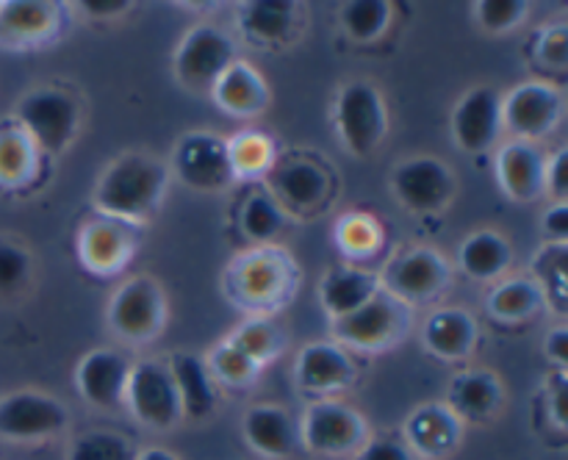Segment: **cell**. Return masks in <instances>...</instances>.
Masks as SVG:
<instances>
[{
    "label": "cell",
    "instance_id": "21",
    "mask_svg": "<svg viewBox=\"0 0 568 460\" xmlns=\"http://www.w3.org/2000/svg\"><path fill=\"white\" fill-rule=\"evenodd\" d=\"M211 98L225 114L231 116H255L270 103V89H266L261 72H255L247 61H233L216 83L211 86Z\"/></svg>",
    "mask_w": 568,
    "mask_h": 460
},
{
    "label": "cell",
    "instance_id": "11",
    "mask_svg": "<svg viewBox=\"0 0 568 460\" xmlns=\"http://www.w3.org/2000/svg\"><path fill=\"white\" fill-rule=\"evenodd\" d=\"M392 192L414 214H436L453 200L455 175L442 159L416 155L394 170Z\"/></svg>",
    "mask_w": 568,
    "mask_h": 460
},
{
    "label": "cell",
    "instance_id": "44",
    "mask_svg": "<svg viewBox=\"0 0 568 460\" xmlns=\"http://www.w3.org/2000/svg\"><path fill=\"white\" fill-rule=\"evenodd\" d=\"M355 460H416V454L397 438H372L361 443Z\"/></svg>",
    "mask_w": 568,
    "mask_h": 460
},
{
    "label": "cell",
    "instance_id": "36",
    "mask_svg": "<svg viewBox=\"0 0 568 460\" xmlns=\"http://www.w3.org/2000/svg\"><path fill=\"white\" fill-rule=\"evenodd\" d=\"M227 341H231L239 352L247 355L258 369L283 349L281 330H277L272 321H266L264 316H255V319L244 321L239 330H233V336L227 338Z\"/></svg>",
    "mask_w": 568,
    "mask_h": 460
},
{
    "label": "cell",
    "instance_id": "19",
    "mask_svg": "<svg viewBox=\"0 0 568 460\" xmlns=\"http://www.w3.org/2000/svg\"><path fill=\"white\" fill-rule=\"evenodd\" d=\"M464 421L447 408V405H422L405 421L410 452L416 458H447L460 441Z\"/></svg>",
    "mask_w": 568,
    "mask_h": 460
},
{
    "label": "cell",
    "instance_id": "46",
    "mask_svg": "<svg viewBox=\"0 0 568 460\" xmlns=\"http://www.w3.org/2000/svg\"><path fill=\"white\" fill-rule=\"evenodd\" d=\"M544 233L552 244H566L568 238V203H555L541 219Z\"/></svg>",
    "mask_w": 568,
    "mask_h": 460
},
{
    "label": "cell",
    "instance_id": "14",
    "mask_svg": "<svg viewBox=\"0 0 568 460\" xmlns=\"http://www.w3.org/2000/svg\"><path fill=\"white\" fill-rule=\"evenodd\" d=\"M303 438L305 449L316 454H344L361 449L364 443V421L358 410L336 399H322L314 402L303 416Z\"/></svg>",
    "mask_w": 568,
    "mask_h": 460
},
{
    "label": "cell",
    "instance_id": "34",
    "mask_svg": "<svg viewBox=\"0 0 568 460\" xmlns=\"http://www.w3.org/2000/svg\"><path fill=\"white\" fill-rule=\"evenodd\" d=\"M392 6L386 0H349L342 6V28L355 42H372L386 33Z\"/></svg>",
    "mask_w": 568,
    "mask_h": 460
},
{
    "label": "cell",
    "instance_id": "20",
    "mask_svg": "<svg viewBox=\"0 0 568 460\" xmlns=\"http://www.w3.org/2000/svg\"><path fill=\"white\" fill-rule=\"evenodd\" d=\"M78 255L98 275H114L131 258V236L122 222L100 216L78 233Z\"/></svg>",
    "mask_w": 568,
    "mask_h": 460
},
{
    "label": "cell",
    "instance_id": "25",
    "mask_svg": "<svg viewBox=\"0 0 568 460\" xmlns=\"http://www.w3.org/2000/svg\"><path fill=\"white\" fill-rule=\"evenodd\" d=\"M270 183L275 200H283L288 208L297 211L316 208L327 197V186H331L327 172L314 161H292V164L277 166L272 170Z\"/></svg>",
    "mask_w": 568,
    "mask_h": 460
},
{
    "label": "cell",
    "instance_id": "12",
    "mask_svg": "<svg viewBox=\"0 0 568 460\" xmlns=\"http://www.w3.org/2000/svg\"><path fill=\"white\" fill-rule=\"evenodd\" d=\"M449 283V264L442 253L430 247H416L399 255L386 269L383 292L397 297L403 305H422L436 299Z\"/></svg>",
    "mask_w": 568,
    "mask_h": 460
},
{
    "label": "cell",
    "instance_id": "35",
    "mask_svg": "<svg viewBox=\"0 0 568 460\" xmlns=\"http://www.w3.org/2000/svg\"><path fill=\"white\" fill-rule=\"evenodd\" d=\"M227 155H231L233 177H258L266 175L275 164V150L264 133H239L227 142Z\"/></svg>",
    "mask_w": 568,
    "mask_h": 460
},
{
    "label": "cell",
    "instance_id": "41",
    "mask_svg": "<svg viewBox=\"0 0 568 460\" xmlns=\"http://www.w3.org/2000/svg\"><path fill=\"white\" fill-rule=\"evenodd\" d=\"M70 460H133L131 449L114 432H87L72 447Z\"/></svg>",
    "mask_w": 568,
    "mask_h": 460
},
{
    "label": "cell",
    "instance_id": "16",
    "mask_svg": "<svg viewBox=\"0 0 568 460\" xmlns=\"http://www.w3.org/2000/svg\"><path fill=\"white\" fill-rule=\"evenodd\" d=\"M128 371H131V364L120 352H114V349H92V352L78 360V393L94 408H116L125 397Z\"/></svg>",
    "mask_w": 568,
    "mask_h": 460
},
{
    "label": "cell",
    "instance_id": "42",
    "mask_svg": "<svg viewBox=\"0 0 568 460\" xmlns=\"http://www.w3.org/2000/svg\"><path fill=\"white\" fill-rule=\"evenodd\" d=\"M31 275V258L22 247L0 242V292H14Z\"/></svg>",
    "mask_w": 568,
    "mask_h": 460
},
{
    "label": "cell",
    "instance_id": "27",
    "mask_svg": "<svg viewBox=\"0 0 568 460\" xmlns=\"http://www.w3.org/2000/svg\"><path fill=\"white\" fill-rule=\"evenodd\" d=\"M300 6L294 0H250L239 6V28L258 44H277L292 37Z\"/></svg>",
    "mask_w": 568,
    "mask_h": 460
},
{
    "label": "cell",
    "instance_id": "23",
    "mask_svg": "<svg viewBox=\"0 0 568 460\" xmlns=\"http://www.w3.org/2000/svg\"><path fill=\"white\" fill-rule=\"evenodd\" d=\"M422 341L433 355L444 360H460L475 349L477 321L464 308H442L427 316Z\"/></svg>",
    "mask_w": 568,
    "mask_h": 460
},
{
    "label": "cell",
    "instance_id": "49",
    "mask_svg": "<svg viewBox=\"0 0 568 460\" xmlns=\"http://www.w3.org/2000/svg\"><path fill=\"white\" fill-rule=\"evenodd\" d=\"M552 416L560 427H566V375L558 371L552 386Z\"/></svg>",
    "mask_w": 568,
    "mask_h": 460
},
{
    "label": "cell",
    "instance_id": "17",
    "mask_svg": "<svg viewBox=\"0 0 568 460\" xmlns=\"http://www.w3.org/2000/svg\"><path fill=\"white\" fill-rule=\"evenodd\" d=\"M544 170L547 159L532 142L503 144L497 153V181L499 188L516 203H532L544 192Z\"/></svg>",
    "mask_w": 568,
    "mask_h": 460
},
{
    "label": "cell",
    "instance_id": "26",
    "mask_svg": "<svg viewBox=\"0 0 568 460\" xmlns=\"http://www.w3.org/2000/svg\"><path fill=\"white\" fill-rule=\"evenodd\" d=\"M381 292V280L377 275L364 269H355V266H338V269H331L325 277H322L320 297L322 305H325L327 314L333 319H342V316L358 310L366 299H372Z\"/></svg>",
    "mask_w": 568,
    "mask_h": 460
},
{
    "label": "cell",
    "instance_id": "18",
    "mask_svg": "<svg viewBox=\"0 0 568 460\" xmlns=\"http://www.w3.org/2000/svg\"><path fill=\"white\" fill-rule=\"evenodd\" d=\"M294 377L308 393H336L353 382L355 366L338 344L314 341L300 349Z\"/></svg>",
    "mask_w": 568,
    "mask_h": 460
},
{
    "label": "cell",
    "instance_id": "39",
    "mask_svg": "<svg viewBox=\"0 0 568 460\" xmlns=\"http://www.w3.org/2000/svg\"><path fill=\"white\" fill-rule=\"evenodd\" d=\"M475 14L483 31L505 33L527 20L530 3H521V0H483V3H475Z\"/></svg>",
    "mask_w": 568,
    "mask_h": 460
},
{
    "label": "cell",
    "instance_id": "45",
    "mask_svg": "<svg viewBox=\"0 0 568 460\" xmlns=\"http://www.w3.org/2000/svg\"><path fill=\"white\" fill-rule=\"evenodd\" d=\"M568 188V150L560 147L552 159H547V170H544V192L552 194L558 203H566Z\"/></svg>",
    "mask_w": 568,
    "mask_h": 460
},
{
    "label": "cell",
    "instance_id": "5",
    "mask_svg": "<svg viewBox=\"0 0 568 460\" xmlns=\"http://www.w3.org/2000/svg\"><path fill=\"white\" fill-rule=\"evenodd\" d=\"M236 61V44L220 25L200 22L183 33L175 50V78L194 92H211L216 78Z\"/></svg>",
    "mask_w": 568,
    "mask_h": 460
},
{
    "label": "cell",
    "instance_id": "32",
    "mask_svg": "<svg viewBox=\"0 0 568 460\" xmlns=\"http://www.w3.org/2000/svg\"><path fill=\"white\" fill-rule=\"evenodd\" d=\"M566 258H568L566 244L547 242L536 253V260H532V275H536V280L532 283L538 286L541 297H547V303L555 305L558 314H566V303H568Z\"/></svg>",
    "mask_w": 568,
    "mask_h": 460
},
{
    "label": "cell",
    "instance_id": "22",
    "mask_svg": "<svg viewBox=\"0 0 568 460\" xmlns=\"http://www.w3.org/2000/svg\"><path fill=\"white\" fill-rule=\"evenodd\" d=\"M61 25V6L44 0L0 3V39L14 44H39L53 39Z\"/></svg>",
    "mask_w": 568,
    "mask_h": 460
},
{
    "label": "cell",
    "instance_id": "30",
    "mask_svg": "<svg viewBox=\"0 0 568 460\" xmlns=\"http://www.w3.org/2000/svg\"><path fill=\"white\" fill-rule=\"evenodd\" d=\"M166 369H170L172 382H175L183 416L203 419L214 410V386H211V375L203 360L194 358V355H175Z\"/></svg>",
    "mask_w": 568,
    "mask_h": 460
},
{
    "label": "cell",
    "instance_id": "10",
    "mask_svg": "<svg viewBox=\"0 0 568 460\" xmlns=\"http://www.w3.org/2000/svg\"><path fill=\"white\" fill-rule=\"evenodd\" d=\"M172 172L197 192H222L236 181L231 155H227V142L205 131L186 133L178 142L175 153H172Z\"/></svg>",
    "mask_w": 568,
    "mask_h": 460
},
{
    "label": "cell",
    "instance_id": "9",
    "mask_svg": "<svg viewBox=\"0 0 568 460\" xmlns=\"http://www.w3.org/2000/svg\"><path fill=\"white\" fill-rule=\"evenodd\" d=\"M564 120V94L558 86L541 81H530L516 86L503 98V127L514 133L519 142L544 139Z\"/></svg>",
    "mask_w": 568,
    "mask_h": 460
},
{
    "label": "cell",
    "instance_id": "29",
    "mask_svg": "<svg viewBox=\"0 0 568 460\" xmlns=\"http://www.w3.org/2000/svg\"><path fill=\"white\" fill-rule=\"evenodd\" d=\"M503 402V386L491 371H464L449 382L447 408L460 421H480L497 413Z\"/></svg>",
    "mask_w": 568,
    "mask_h": 460
},
{
    "label": "cell",
    "instance_id": "15",
    "mask_svg": "<svg viewBox=\"0 0 568 460\" xmlns=\"http://www.w3.org/2000/svg\"><path fill=\"white\" fill-rule=\"evenodd\" d=\"M503 131V98L491 86H475L453 111V139L464 153H483Z\"/></svg>",
    "mask_w": 568,
    "mask_h": 460
},
{
    "label": "cell",
    "instance_id": "2",
    "mask_svg": "<svg viewBox=\"0 0 568 460\" xmlns=\"http://www.w3.org/2000/svg\"><path fill=\"white\" fill-rule=\"evenodd\" d=\"M294 277L297 272L283 249L258 247L231 266L227 292L233 303L264 316L286 305V299L292 297Z\"/></svg>",
    "mask_w": 568,
    "mask_h": 460
},
{
    "label": "cell",
    "instance_id": "1",
    "mask_svg": "<svg viewBox=\"0 0 568 460\" xmlns=\"http://www.w3.org/2000/svg\"><path fill=\"white\" fill-rule=\"evenodd\" d=\"M170 170L164 161L144 153L120 155L105 166L94 186V208L100 216L128 225L150 219L166 192Z\"/></svg>",
    "mask_w": 568,
    "mask_h": 460
},
{
    "label": "cell",
    "instance_id": "8",
    "mask_svg": "<svg viewBox=\"0 0 568 460\" xmlns=\"http://www.w3.org/2000/svg\"><path fill=\"white\" fill-rule=\"evenodd\" d=\"M122 402H128L131 413L142 425L155 427V430L175 427L183 419L175 382H172L170 369L159 360H139L131 366Z\"/></svg>",
    "mask_w": 568,
    "mask_h": 460
},
{
    "label": "cell",
    "instance_id": "6",
    "mask_svg": "<svg viewBox=\"0 0 568 460\" xmlns=\"http://www.w3.org/2000/svg\"><path fill=\"white\" fill-rule=\"evenodd\" d=\"M405 327H408V305L381 288L358 310L333 321V336L338 347L347 344V347L377 352L394 347L403 338Z\"/></svg>",
    "mask_w": 568,
    "mask_h": 460
},
{
    "label": "cell",
    "instance_id": "40",
    "mask_svg": "<svg viewBox=\"0 0 568 460\" xmlns=\"http://www.w3.org/2000/svg\"><path fill=\"white\" fill-rule=\"evenodd\" d=\"M336 236L344 253L366 255L375 253L377 244H381V227L375 225L372 216H347V219L338 222Z\"/></svg>",
    "mask_w": 568,
    "mask_h": 460
},
{
    "label": "cell",
    "instance_id": "7",
    "mask_svg": "<svg viewBox=\"0 0 568 460\" xmlns=\"http://www.w3.org/2000/svg\"><path fill=\"white\" fill-rule=\"evenodd\" d=\"M164 319V294L153 277H131L116 288L109 303V325L122 341H150L159 336Z\"/></svg>",
    "mask_w": 568,
    "mask_h": 460
},
{
    "label": "cell",
    "instance_id": "4",
    "mask_svg": "<svg viewBox=\"0 0 568 460\" xmlns=\"http://www.w3.org/2000/svg\"><path fill=\"white\" fill-rule=\"evenodd\" d=\"M336 131L344 150L353 155H372L388 131L386 103L369 81H353L336 98Z\"/></svg>",
    "mask_w": 568,
    "mask_h": 460
},
{
    "label": "cell",
    "instance_id": "48",
    "mask_svg": "<svg viewBox=\"0 0 568 460\" xmlns=\"http://www.w3.org/2000/svg\"><path fill=\"white\" fill-rule=\"evenodd\" d=\"M78 9L87 11V17H94V20H111V17H120L131 9L128 0H81Z\"/></svg>",
    "mask_w": 568,
    "mask_h": 460
},
{
    "label": "cell",
    "instance_id": "24",
    "mask_svg": "<svg viewBox=\"0 0 568 460\" xmlns=\"http://www.w3.org/2000/svg\"><path fill=\"white\" fill-rule=\"evenodd\" d=\"M244 438L258 454L272 460L288 458L297 449V430L292 419L277 405H255L244 416Z\"/></svg>",
    "mask_w": 568,
    "mask_h": 460
},
{
    "label": "cell",
    "instance_id": "50",
    "mask_svg": "<svg viewBox=\"0 0 568 460\" xmlns=\"http://www.w3.org/2000/svg\"><path fill=\"white\" fill-rule=\"evenodd\" d=\"M136 460H175V454L166 452V449H144Z\"/></svg>",
    "mask_w": 568,
    "mask_h": 460
},
{
    "label": "cell",
    "instance_id": "47",
    "mask_svg": "<svg viewBox=\"0 0 568 460\" xmlns=\"http://www.w3.org/2000/svg\"><path fill=\"white\" fill-rule=\"evenodd\" d=\"M544 352H547V358L552 360L560 371L566 369L568 366V330L564 325L555 327V330L544 338Z\"/></svg>",
    "mask_w": 568,
    "mask_h": 460
},
{
    "label": "cell",
    "instance_id": "37",
    "mask_svg": "<svg viewBox=\"0 0 568 460\" xmlns=\"http://www.w3.org/2000/svg\"><path fill=\"white\" fill-rule=\"evenodd\" d=\"M283 227V208L270 194H250L242 208V231L253 242L264 244L275 238Z\"/></svg>",
    "mask_w": 568,
    "mask_h": 460
},
{
    "label": "cell",
    "instance_id": "33",
    "mask_svg": "<svg viewBox=\"0 0 568 460\" xmlns=\"http://www.w3.org/2000/svg\"><path fill=\"white\" fill-rule=\"evenodd\" d=\"M544 297L530 277H510L488 294V310L503 321H521L541 308Z\"/></svg>",
    "mask_w": 568,
    "mask_h": 460
},
{
    "label": "cell",
    "instance_id": "31",
    "mask_svg": "<svg viewBox=\"0 0 568 460\" xmlns=\"http://www.w3.org/2000/svg\"><path fill=\"white\" fill-rule=\"evenodd\" d=\"M37 170V144L17 127H0V186L17 188Z\"/></svg>",
    "mask_w": 568,
    "mask_h": 460
},
{
    "label": "cell",
    "instance_id": "38",
    "mask_svg": "<svg viewBox=\"0 0 568 460\" xmlns=\"http://www.w3.org/2000/svg\"><path fill=\"white\" fill-rule=\"evenodd\" d=\"M209 375H214L216 380L227 382V386H244V382L253 380V375L258 371V366L247 358L244 352H239L231 341H222L211 349L209 355Z\"/></svg>",
    "mask_w": 568,
    "mask_h": 460
},
{
    "label": "cell",
    "instance_id": "43",
    "mask_svg": "<svg viewBox=\"0 0 568 460\" xmlns=\"http://www.w3.org/2000/svg\"><path fill=\"white\" fill-rule=\"evenodd\" d=\"M538 55L544 59V64L555 67V70H564L568 64V28L564 22L544 28L541 39H538Z\"/></svg>",
    "mask_w": 568,
    "mask_h": 460
},
{
    "label": "cell",
    "instance_id": "28",
    "mask_svg": "<svg viewBox=\"0 0 568 460\" xmlns=\"http://www.w3.org/2000/svg\"><path fill=\"white\" fill-rule=\"evenodd\" d=\"M514 260L508 238L497 231H475L458 249V266L471 280H497Z\"/></svg>",
    "mask_w": 568,
    "mask_h": 460
},
{
    "label": "cell",
    "instance_id": "3",
    "mask_svg": "<svg viewBox=\"0 0 568 460\" xmlns=\"http://www.w3.org/2000/svg\"><path fill=\"white\" fill-rule=\"evenodd\" d=\"M17 120L20 127L28 133L37 150H48V153H59L81 125V109L78 100L70 92L55 86H42L28 92L17 105Z\"/></svg>",
    "mask_w": 568,
    "mask_h": 460
},
{
    "label": "cell",
    "instance_id": "13",
    "mask_svg": "<svg viewBox=\"0 0 568 460\" xmlns=\"http://www.w3.org/2000/svg\"><path fill=\"white\" fill-rule=\"evenodd\" d=\"M70 421L64 405L42 391H14L0 399V436L9 441H42Z\"/></svg>",
    "mask_w": 568,
    "mask_h": 460
}]
</instances>
